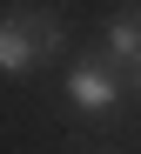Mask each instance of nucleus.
<instances>
[{"label":"nucleus","instance_id":"obj_4","mask_svg":"<svg viewBox=\"0 0 141 154\" xmlns=\"http://www.w3.org/2000/svg\"><path fill=\"white\" fill-rule=\"evenodd\" d=\"M134 94H141V67H134Z\"/></svg>","mask_w":141,"mask_h":154},{"label":"nucleus","instance_id":"obj_3","mask_svg":"<svg viewBox=\"0 0 141 154\" xmlns=\"http://www.w3.org/2000/svg\"><path fill=\"white\" fill-rule=\"evenodd\" d=\"M107 54L141 67V7H128V14H114V20H107Z\"/></svg>","mask_w":141,"mask_h":154},{"label":"nucleus","instance_id":"obj_1","mask_svg":"<svg viewBox=\"0 0 141 154\" xmlns=\"http://www.w3.org/2000/svg\"><path fill=\"white\" fill-rule=\"evenodd\" d=\"M61 54V20L54 14H7L0 20V67L7 74H27Z\"/></svg>","mask_w":141,"mask_h":154},{"label":"nucleus","instance_id":"obj_2","mask_svg":"<svg viewBox=\"0 0 141 154\" xmlns=\"http://www.w3.org/2000/svg\"><path fill=\"white\" fill-rule=\"evenodd\" d=\"M67 100H74V107H88V114H107V107L121 100V81H114L101 60H81V67L67 74Z\"/></svg>","mask_w":141,"mask_h":154}]
</instances>
